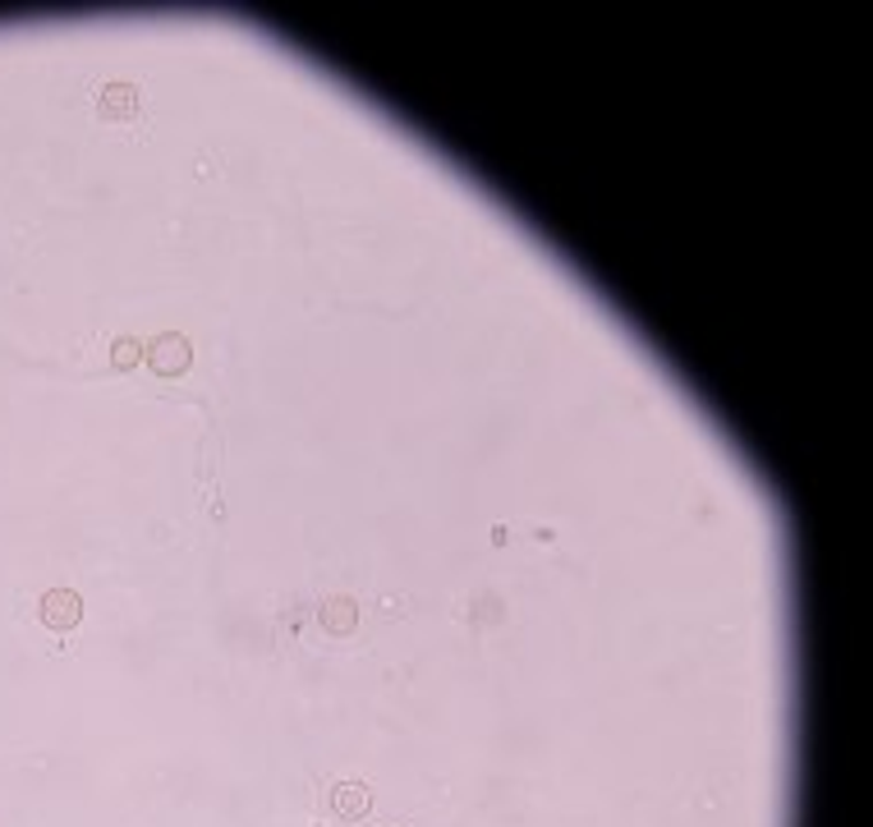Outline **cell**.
I'll return each mask as SVG.
<instances>
[{"label":"cell","mask_w":873,"mask_h":827,"mask_svg":"<svg viewBox=\"0 0 873 827\" xmlns=\"http://www.w3.org/2000/svg\"><path fill=\"white\" fill-rule=\"evenodd\" d=\"M139 363V340H116V368H134Z\"/></svg>","instance_id":"obj_6"},{"label":"cell","mask_w":873,"mask_h":827,"mask_svg":"<svg viewBox=\"0 0 873 827\" xmlns=\"http://www.w3.org/2000/svg\"><path fill=\"white\" fill-rule=\"evenodd\" d=\"M318 621H322V630L326 635H349V630H355V621H359V607L349 602V598H332L318 612Z\"/></svg>","instance_id":"obj_5"},{"label":"cell","mask_w":873,"mask_h":827,"mask_svg":"<svg viewBox=\"0 0 873 827\" xmlns=\"http://www.w3.org/2000/svg\"><path fill=\"white\" fill-rule=\"evenodd\" d=\"M368 804H373V795H368L359 781H345V787H336L332 791V814L340 818V823H359V818H368Z\"/></svg>","instance_id":"obj_4"},{"label":"cell","mask_w":873,"mask_h":827,"mask_svg":"<svg viewBox=\"0 0 873 827\" xmlns=\"http://www.w3.org/2000/svg\"><path fill=\"white\" fill-rule=\"evenodd\" d=\"M37 616L47 630H56V635H64V630H74L83 621V598L74 589H47L37 602Z\"/></svg>","instance_id":"obj_1"},{"label":"cell","mask_w":873,"mask_h":827,"mask_svg":"<svg viewBox=\"0 0 873 827\" xmlns=\"http://www.w3.org/2000/svg\"><path fill=\"white\" fill-rule=\"evenodd\" d=\"M97 116L101 120H134L139 116V88L134 83H106L97 93Z\"/></svg>","instance_id":"obj_3"},{"label":"cell","mask_w":873,"mask_h":827,"mask_svg":"<svg viewBox=\"0 0 873 827\" xmlns=\"http://www.w3.org/2000/svg\"><path fill=\"white\" fill-rule=\"evenodd\" d=\"M147 363H152V373H162V377H180L193 363V345L180 332H166L147 345Z\"/></svg>","instance_id":"obj_2"}]
</instances>
